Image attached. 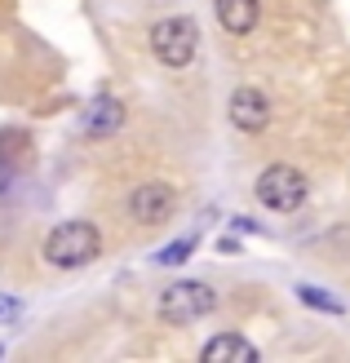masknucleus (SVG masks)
I'll return each instance as SVG.
<instances>
[{
    "label": "nucleus",
    "mask_w": 350,
    "mask_h": 363,
    "mask_svg": "<svg viewBox=\"0 0 350 363\" xmlns=\"http://www.w3.org/2000/svg\"><path fill=\"white\" fill-rule=\"evenodd\" d=\"M173 208H177V191L169 186V182H138V186L128 191V199H124L128 222H138V226L169 222Z\"/></svg>",
    "instance_id": "nucleus-5"
},
{
    "label": "nucleus",
    "mask_w": 350,
    "mask_h": 363,
    "mask_svg": "<svg viewBox=\"0 0 350 363\" xmlns=\"http://www.w3.org/2000/svg\"><path fill=\"white\" fill-rule=\"evenodd\" d=\"M253 195H257V204L270 208V213H297L306 204V195H310V182H306L302 169L275 160V164H266L262 173H257Z\"/></svg>",
    "instance_id": "nucleus-2"
},
{
    "label": "nucleus",
    "mask_w": 350,
    "mask_h": 363,
    "mask_svg": "<svg viewBox=\"0 0 350 363\" xmlns=\"http://www.w3.org/2000/svg\"><path fill=\"white\" fill-rule=\"evenodd\" d=\"M45 262L53 270H84L89 262H98L102 252V230L94 222H58L49 235H45Z\"/></svg>",
    "instance_id": "nucleus-1"
},
{
    "label": "nucleus",
    "mask_w": 350,
    "mask_h": 363,
    "mask_svg": "<svg viewBox=\"0 0 350 363\" xmlns=\"http://www.w3.org/2000/svg\"><path fill=\"white\" fill-rule=\"evenodd\" d=\"M226 116H231V124L239 133H262L270 124V102H266V94L257 84H239L231 94V102H226Z\"/></svg>",
    "instance_id": "nucleus-6"
},
{
    "label": "nucleus",
    "mask_w": 350,
    "mask_h": 363,
    "mask_svg": "<svg viewBox=\"0 0 350 363\" xmlns=\"http://www.w3.org/2000/svg\"><path fill=\"white\" fill-rule=\"evenodd\" d=\"M297 297H302L306 306H315V311H328V315H341V311H346L341 301H333V297L324 293V288H310V284H302V288H297Z\"/></svg>",
    "instance_id": "nucleus-10"
},
{
    "label": "nucleus",
    "mask_w": 350,
    "mask_h": 363,
    "mask_svg": "<svg viewBox=\"0 0 350 363\" xmlns=\"http://www.w3.org/2000/svg\"><path fill=\"white\" fill-rule=\"evenodd\" d=\"M217 311V288L204 284V279H177L160 293L155 301V315L164 323H195Z\"/></svg>",
    "instance_id": "nucleus-4"
},
{
    "label": "nucleus",
    "mask_w": 350,
    "mask_h": 363,
    "mask_svg": "<svg viewBox=\"0 0 350 363\" xmlns=\"http://www.w3.org/2000/svg\"><path fill=\"white\" fill-rule=\"evenodd\" d=\"M191 248H195V235H182V240H173L169 248H160V266H177V262H187L191 257Z\"/></svg>",
    "instance_id": "nucleus-11"
},
{
    "label": "nucleus",
    "mask_w": 350,
    "mask_h": 363,
    "mask_svg": "<svg viewBox=\"0 0 350 363\" xmlns=\"http://www.w3.org/2000/svg\"><path fill=\"white\" fill-rule=\"evenodd\" d=\"M199 359H204V363H253L257 346L248 337H239V333H217L213 341H204Z\"/></svg>",
    "instance_id": "nucleus-7"
},
{
    "label": "nucleus",
    "mask_w": 350,
    "mask_h": 363,
    "mask_svg": "<svg viewBox=\"0 0 350 363\" xmlns=\"http://www.w3.org/2000/svg\"><path fill=\"white\" fill-rule=\"evenodd\" d=\"M18 311H23V306H18L13 297H0V323H9V319H18Z\"/></svg>",
    "instance_id": "nucleus-12"
},
{
    "label": "nucleus",
    "mask_w": 350,
    "mask_h": 363,
    "mask_svg": "<svg viewBox=\"0 0 350 363\" xmlns=\"http://www.w3.org/2000/svg\"><path fill=\"white\" fill-rule=\"evenodd\" d=\"M120 124H124V106L116 98H94V106H89V116H84V133L106 138V133H116Z\"/></svg>",
    "instance_id": "nucleus-9"
},
{
    "label": "nucleus",
    "mask_w": 350,
    "mask_h": 363,
    "mask_svg": "<svg viewBox=\"0 0 350 363\" xmlns=\"http://www.w3.org/2000/svg\"><path fill=\"white\" fill-rule=\"evenodd\" d=\"M213 9H217L222 31H231V35H248L257 27V18H262V5H257V0H213Z\"/></svg>",
    "instance_id": "nucleus-8"
},
{
    "label": "nucleus",
    "mask_w": 350,
    "mask_h": 363,
    "mask_svg": "<svg viewBox=\"0 0 350 363\" xmlns=\"http://www.w3.org/2000/svg\"><path fill=\"white\" fill-rule=\"evenodd\" d=\"M146 45H151L160 67L182 71V67H191L195 49H199V31H195V23H191L187 13H173V18H160V23L151 27Z\"/></svg>",
    "instance_id": "nucleus-3"
}]
</instances>
